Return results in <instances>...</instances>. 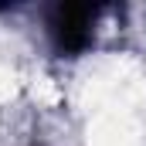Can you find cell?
Instances as JSON below:
<instances>
[{"label": "cell", "mask_w": 146, "mask_h": 146, "mask_svg": "<svg viewBox=\"0 0 146 146\" xmlns=\"http://www.w3.org/2000/svg\"><path fill=\"white\" fill-rule=\"evenodd\" d=\"M102 7L99 3H58L48 10L44 31L61 58H78L95 44V27H99Z\"/></svg>", "instance_id": "obj_1"}]
</instances>
